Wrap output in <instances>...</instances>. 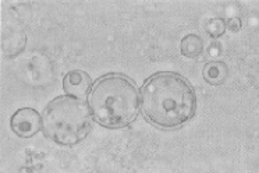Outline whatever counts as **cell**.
Masks as SVG:
<instances>
[{"instance_id":"obj_1","label":"cell","mask_w":259,"mask_h":173,"mask_svg":"<svg viewBox=\"0 0 259 173\" xmlns=\"http://www.w3.org/2000/svg\"><path fill=\"white\" fill-rule=\"evenodd\" d=\"M140 95L144 117L163 130L180 128L197 113V92L179 73H155L145 80Z\"/></svg>"},{"instance_id":"obj_2","label":"cell","mask_w":259,"mask_h":173,"mask_svg":"<svg viewBox=\"0 0 259 173\" xmlns=\"http://www.w3.org/2000/svg\"><path fill=\"white\" fill-rule=\"evenodd\" d=\"M92 119L107 128H121L134 122L141 111L136 83L123 74H106L92 85L88 95Z\"/></svg>"},{"instance_id":"obj_3","label":"cell","mask_w":259,"mask_h":173,"mask_svg":"<svg viewBox=\"0 0 259 173\" xmlns=\"http://www.w3.org/2000/svg\"><path fill=\"white\" fill-rule=\"evenodd\" d=\"M92 128L90 105L82 99L62 95L51 100L42 115V131L63 147L82 143Z\"/></svg>"},{"instance_id":"obj_4","label":"cell","mask_w":259,"mask_h":173,"mask_svg":"<svg viewBox=\"0 0 259 173\" xmlns=\"http://www.w3.org/2000/svg\"><path fill=\"white\" fill-rule=\"evenodd\" d=\"M10 127L21 139H31L42 130V116L32 108H21L10 119Z\"/></svg>"},{"instance_id":"obj_5","label":"cell","mask_w":259,"mask_h":173,"mask_svg":"<svg viewBox=\"0 0 259 173\" xmlns=\"http://www.w3.org/2000/svg\"><path fill=\"white\" fill-rule=\"evenodd\" d=\"M92 80L85 72L71 70L63 78V89L70 96L85 100L92 89Z\"/></svg>"},{"instance_id":"obj_6","label":"cell","mask_w":259,"mask_h":173,"mask_svg":"<svg viewBox=\"0 0 259 173\" xmlns=\"http://www.w3.org/2000/svg\"><path fill=\"white\" fill-rule=\"evenodd\" d=\"M27 46V35L17 27H7L2 33V49L7 57L23 53Z\"/></svg>"},{"instance_id":"obj_7","label":"cell","mask_w":259,"mask_h":173,"mask_svg":"<svg viewBox=\"0 0 259 173\" xmlns=\"http://www.w3.org/2000/svg\"><path fill=\"white\" fill-rule=\"evenodd\" d=\"M28 73L31 83L36 87L45 85L52 77V63L46 56H34L28 63Z\"/></svg>"},{"instance_id":"obj_8","label":"cell","mask_w":259,"mask_h":173,"mask_svg":"<svg viewBox=\"0 0 259 173\" xmlns=\"http://www.w3.org/2000/svg\"><path fill=\"white\" fill-rule=\"evenodd\" d=\"M202 76L206 83L213 87H219L229 77V68L226 66L225 61H209L203 67Z\"/></svg>"},{"instance_id":"obj_9","label":"cell","mask_w":259,"mask_h":173,"mask_svg":"<svg viewBox=\"0 0 259 173\" xmlns=\"http://www.w3.org/2000/svg\"><path fill=\"white\" fill-rule=\"evenodd\" d=\"M181 55L188 59H197L198 56L203 52V41L197 33H188L186 35L180 45Z\"/></svg>"},{"instance_id":"obj_10","label":"cell","mask_w":259,"mask_h":173,"mask_svg":"<svg viewBox=\"0 0 259 173\" xmlns=\"http://www.w3.org/2000/svg\"><path fill=\"white\" fill-rule=\"evenodd\" d=\"M226 28H229L231 32H238L241 29V16L238 7L229 6L226 10Z\"/></svg>"},{"instance_id":"obj_11","label":"cell","mask_w":259,"mask_h":173,"mask_svg":"<svg viewBox=\"0 0 259 173\" xmlns=\"http://www.w3.org/2000/svg\"><path fill=\"white\" fill-rule=\"evenodd\" d=\"M206 33L212 38H219L223 33L226 32V22L223 18H210L208 22H206Z\"/></svg>"},{"instance_id":"obj_12","label":"cell","mask_w":259,"mask_h":173,"mask_svg":"<svg viewBox=\"0 0 259 173\" xmlns=\"http://www.w3.org/2000/svg\"><path fill=\"white\" fill-rule=\"evenodd\" d=\"M208 55L212 59H218L222 55V45L218 41H212L208 46Z\"/></svg>"}]
</instances>
